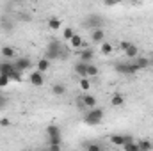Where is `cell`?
Instances as JSON below:
<instances>
[{
	"instance_id": "2",
	"label": "cell",
	"mask_w": 153,
	"mask_h": 151,
	"mask_svg": "<svg viewBox=\"0 0 153 151\" xmlns=\"http://www.w3.org/2000/svg\"><path fill=\"white\" fill-rule=\"evenodd\" d=\"M103 115H105V112H103L102 109L93 107V109H89V112H87V115L84 117V121H85L87 124H91V126H98V124L102 123Z\"/></svg>"
},
{
	"instance_id": "23",
	"label": "cell",
	"mask_w": 153,
	"mask_h": 151,
	"mask_svg": "<svg viewBox=\"0 0 153 151\" xmlns=\"http://www.w3.org/2000/svg\"><path fill=\"white\" fill-rule=\"evenodd\" d=\"M13 71H14V64H11V62H2V64H0V73L11 75Z\"/></svg>"
},
{
	"instance_id": "14",
	"label": "cell",
	"mask_w": 153,
	"mask_h": 151,
	"mask_svg": "<svg viewBox=\"0 0 153 151\" xmlns=\"http://www.w3.org/2000/svg\"><path fill=\"white\" fill-rule=\"evenodd\" d=\"M78 87H80L84 93H89V91H91V80H89V76H80Z\"/></svg>"
},
{
	"instance_id": "15",
	"label": "cell",
	"mask_w": 153,
	"mask_h": 151,
	"mask_svg": "<svg viewBox=\"0 0 153 151\" xmlns=\"http://www.w3.org/2000/svg\"><path fill=\"white\" fill-rule=\"evenodd\" d=\"M48 27H50L52 30H59V29H62V20L52 16V18H48Z\"/></svg>"
},
{
	"instance_id": "3",
	"label": "cell",
	"mask_w": 153,
	"mask_h": 151,
	"mask_svg": "<svg viewBox=\"0 0 153 151\" xmlns=\"http://www.w3.org/2000/svg\"><path fill=\"white\" fill-rule=\"evenodd\" d=\"M46 135H48V144H62V130L57 124H50L46 128Z\"/></svg>"
},
{
	"instance_id": "17",
	"label": "cell",
	"mask_w": 153,
	"mask_h": 151,
	"mask_svg": "<svg viewBox=\"0 0 153 151\" xmlns=\"http://www.w3.org/2000/svg\"><path fill=\"white\" fill-rule=\"evenodd\" d=\"M0 53H2V57H5V59H13V57L16 55V50H14L13 46H2Z\"/></svg>"
},
{
	"instance_id": "27",
	"label": "cell",
	"mask_w": 153,
	"mask_h": 151,
	"mask_svg": "<svg viewBox=\"0 0 153 151\" xmlns=\"http://www.w3.org/2000/svg\"><path fill=\"white\" fill-rule=\"evenodd\" d=\"M9 82H11V76L5 75V73H0V89L5 87V85H9Z\"/></svg>"
},
{
	"instance_id": "1",
	"label": "cell",
	"mask_w": 153,
	"mask_h": 151,
	"mask_svg": "<svg viewBox=\"0 0 153 151\" xmlns=\"http://www.w3.org/2000/svg\"><path fill=\"white\" fill-rule=\"evenodd\" d=\"M62 52H66V50L62 48V43L57 41V39H53V41L48 43L46 52H45V57L50 59V61H57V59H61V57L66 59V53H62Z\"/></svg>"
},
{
	"instance_id": "18",
	"label": "cell",
	"mask_w": 153,
	"mask_h": 151,
	"mask_svg": "<svg viewBox=\"0 0 153 151\" xmlns=\"http://www.w3.org/2000/svg\"><path fill=\"white\" fill-rule=\"evenodd\" d=\"M75 73L78 76H87V62H82V61H80L75 66Z\"/></svg>"
},
{
	"instance_id": "32",
	"label": "cell",
	"mask_w": 153,
	"mask_h": 151,
	"mask_svg": "<svg viewBox=\"0 0 153 151\" xmlns=\"http://www.w3.org/2000/svg\"><path fill=\"white\" fill-rule=\"evenodd\" d=\"M130 44H132L130 41H121V43H119V52H125V50H126Z\"/></svg>"
},
{
	"instance_id": "28",
	"label": "cell",
	"mask_w": 153,
	"mask_h": 151,
	"mask_svg": "<svg viewBox=\"0 0 153 151\" xmlns=\"http://www.w3.org/2000/svg\"><path fill=\"white\" fill-rule=\"evenodd\" d=\"M139 150H141V151L153 150V144L150 142V141H141V142H139Z\"/></svg>"
},
{
	"instance_id": "10",
	"label": "cell",
	"mask_w": 153,
	"mask_h": 151,
	"mask_svg": "<svg viewBox=\"0 0 153 151\" xmlns=\"http://www.w3.org/2000/svg\"><path fill=\"white\" fill-rule=\"evenodd\" d=\"M30 66H32V61H30L29 57H20V59L14 62V68L20 70V71H25V70H29Z\"/></svg>"
},
{
	"instance_id": "11",
	"label": "cell",
	"mask_w": 153,
	"mask_h": 151,
	"mask_svg": "<svg viewBox=\"0 0 153 151\" xmlns=\"http://www.w3.org/2000/svg\"><path fill=\"white\" fill-rule=\"evenodd\" d=\"M91 41H93V43H102V41H105V30H103L102 27L93 29V30H91Z\"/></svg>"
},
{
	"instance_id": "26",
	"label": "cell",
	"mask_w": 153,
	"mask_h": 151,
	"mask_svg": "<svg viewBox=\"0 0 153 151\" xmlns=\"http://www.w3.org/2000/svg\"><path fill=\"white\" fill-rule=\"evenodd\" d=\"M135 64L139 66V70H144V68H148V66H150V61H148L146 57H139V59L135 61Z\"/></svg>"
},
{
	"instance_id": "7",
	"label": "cell",
	"mask_w": 153,
	"mask_h": 151,
	"mask_svg": "<svg viewBox=\"0 0 153 151\" xmlns=\"http://www.w3.org/2000/svg\"><path fill=\"white\" fill-rule=\"evenodd\" d=\"M134 137L132 135H111V142L114 144V146H119V148H123V144L125 142H128V141H132Z\"/></svg>"
},
{
	"instance_id": "20",
	"label": "cell",
	"mask_w": 153,
	"mask_h": 151,
	"mask_svg": "<svg viewBox=\"0 0 153 151\" xmlns=\"http://www.w3.org/2000/svg\"><path fill=\"white\" fill-rule=\"evenodd\" d=\"M137 52H139V48H137V46L132 43V44H130V46L125 50V55H126L128 59H135V57H137Z\"/></svg>"
},
{
	"instance_id": "22",
	"label": "cell",
	"mask_w": 153,
	"mask_h": 151,
	"mask_svg": "<svg viewBox=\"0 0 153 151\" xmlns=\"http://www.w3.org/2000/svg\"><path fill=\"white\" fill-rule=\"evenodd\" d=\"M52 93H53L55 96H64V94H66V85H62V84H55V85L52 87Z\"/></svg>"
},
{
	"instance_id": "9",
	"label": "cell",
	"mask_w": 153,
	"mask_h": 151,
	"mask_svg": "<svg viewBox=\"0 0 153 151\" xmlns=\"http://www.w3.org/2000/svg\"><path fill=\"white\" fill-rule=\"evenodd\" d=\"M78 55H80L82 62H93V59H94V52L91 48H80Z\"/></svg>"
},
{
	"instance_id": "21",
	"label": "cell",
	"mask_w": 153,
	"mask_h": 151,
	"mask_svg": "<svg viewBox=\"0 0 153 151\" xmlns=\"http://www.w3.org/2000/svg\"><path fill=\"white\" fill-rule=\"evenodd\" d=\"M98 73H100L98 66H94L93 62H87V76H89V78H96Z\"/></svg>"
},
{
	"instance_id": "19",
	"label": "cell",
	"mask_w": 153,
	"mask_h": 151,
	"mask_svg": "<svg viewBox=\"0 0 153 151\" xmlns=\"http://www.w3.org/2000/svg\"><path fill=\"white\" fill-rule=\"evenodd\" d=\"M112 50H114V48H112L111 43H107V41H102V43H100V52H102L103 55H111Z\"/></svg>"
},
{
	"instance_id": "31",
	"label": "cell",
	"mask_w": 153,
	"mask_h": 151,
	"mask_svg": "<svg viewBox=\"0 0 153 151\" xmlns=\"http://www.w3.org/2000/svg\"><path fill=\"white\" fill-rule=\"evenodd\" d=\"M85 148H87L89 151H100V150H102V146H100V144H91V142H89V144H85Z\"/></svg>"
},
{
	"instance_id": "24",
	"label": "cell",
	"mask_w": 153,
	"mask_h": 151,
	"mask_svg": "<svg viewBox=\"0 0 153 151\" xmlns=\"http://www.w3.org/2000/svg\"><path fill=\"white\" fill-rule=\"evenodd\" d=\"M123 150L125 151H141L139 150V142H134V139L128 141V142H125L123 144Z\"/></svg>"
},
{
	"instance_id": "6",
	"label": "cell",
	"mask_w": 153,
	"mask_h": 151,
	"mask_svg": "<svg viewBox=\"0 0 153 151\" xmlns=\"http://www.w3.org/2000/svg\"><path fill=\"white\" fill-rule=\"evenodd\" d=\"M84 25L87 27V29H98V27H102L103 25V18L100 16V14H91V16H87L85 20H84Z\"/></svg>"
},
{
	"instance_id": "29",
	"label": "cell",
	"mask_w": 153,
	"mask_h": 151,
	"mask_svg": "<svg viewBox=\"0 0 153 151\" xmlns=\"http://www.w3.org/2000/svg\"><path fill=\"white\" fill-rule=\"evenodd\" d=\"M9 76H11V80H14V82H22V71L16 70V68H14V71H13Z\"/></svg>"
},
{
	"instance_id": "33",
	"label": "cell",
	"mask_w": 153,
	"mask_h": 151,
	"mask_svg": "<svg viewBox=\"0 0 153 151\" xmlns=\"http://www.w3.org/2000/svg\"><path fill=\"white\" fill-rule=\"evenodd\" d=\"M9 124H11V121H9L7 117H2V119H0V126H9Z\"/></svg>"
},
{
	"instance_id": "12",
	"label": "cell",
	"mask_w": 153,
	"mask_h": 151,
	"mask_svg": "<svg viewBox=\"0 0 153 151\" xmlns=\"http://www.w3.org/2000/svg\"><path fill=\"white\" fill-rule=\"evenodd\" d=\"M50 64H52V61L50 59H46V57H41L38 61V71H41V73H46L48 70H50Z\"/></svg>"
},
{
	"instance_id": "34",
	"label": "cell",
	"mask_w": 153,
	"mask_h": 151,
	"mask_svg": "<svg viewBox=\"0 0 153 151\" xmlns=\"http://www.w3.org/2000/svg\"><path fill=\"white\" fill-rule=\"evenodd\" d=\"M5 103H7V100H5V98H4V96H2V94H0V107H4V105H5Z\"/></svg>"
},
{
	"instance_id": "13",
	"label": "cell",
	"mask_w": 153,
	"mask_h": 151,
	"mask_svg": "<svg viewBox=\"0 0 153 151\" xmlns=\"http://www.w3.org/2000/svg\"><path fill=\"white\" fill-rule=\"evenodd\" d=\"M111 105H112V107H123V105H125V96H123L121 93H114V94L111 96Z\"/></svg>"
},
{
	"instance_id": "16",
	"label": "cell",
	"mask_w": 153,
	"mask_h": 151,
	"mask_svg": "<svg viewBox=\"0 0 153 151\" xmlns=\"http://www.w3.org/2000/svg\"><path fill=\"white\" fill-rule=\"evenodd\" d=\"M82 43H84V39H82V36H78V34H75L73 38L70 39V46L73 50H80L82 48Z\"/></svg>"
},
{
	"instance_id": "30",
	"label": "cell",
	"mask_w": 153,
	"mask_h": 151,
	"mask_svg": "<svg viewBox=\"0 0 153 151\" xmlns=\"http://www.w3.org/2000/svg\"><path fill=\"white\" fill-rule=\"evenodd\" d=\"M102 2H103L107 7H114V5H119L123 0H102Z\"/></svg>"
},
{
	"instance_id": "4",
	"label": "cell",
	"mask_w": 153,
	"mask_h": 151,
	"mask_svg": "<svg viewBox=\"0 0 153 151\" xmlns=\"http://www.w3.org/2000/svg\"><path fill=\"white\" fill-rule=\"evenodd\" d=\"M114 70L117 73H123V75H135L137 71H139V66L135 64V62H125V64H116Z\"/></svg>"
},
{
	"instance_id": "8",
	"label": "cell",
	"mask_w": 153,
	"mask_h": 151,
	"mask_svg": "<svg viewBox=\"0 0 153 151\" xmlns=\"http://www.w3.org/2000/svg\"><path fill=\"white\" fill-rule=\"evenodd\" d=\"M29 80H30V84H32V85H36V87H41V85L45 84V76H43V73H41V71H38V70L30 73Z\"/></svg>"
},
{
	"instance_id": "25",
	"label": "cell",
	"mask_w": 153,
	"mask_h": 151,
	"mask_svg": "<svg viewBox=\"0 0 153 151\" xmlns=\"http://www.w3.org/2000/svg\"><path fill=\"white\" fill-rule=\"evenodd\" d=\"M73 36H75V30H73L71 27H66V29L62 30V39H64V41H70Z\"/></svg>"
},
{
	"instance_id": "5",
	"label": "cell",
	"mask_w": 153,
	"mask_h": 151,
	"mask_svg": "<svg viewBox=\"0 0 153 151\" xmlns=\"http://www.w3.org/2000/svg\"><path fill=\"white\" fill-rule=\"evenodd\" d=\"M76 103H78V107H82V109H93V107H96V98L93 96V94H82L78 100H76Z\"/></svg>"
}]
</instances>
